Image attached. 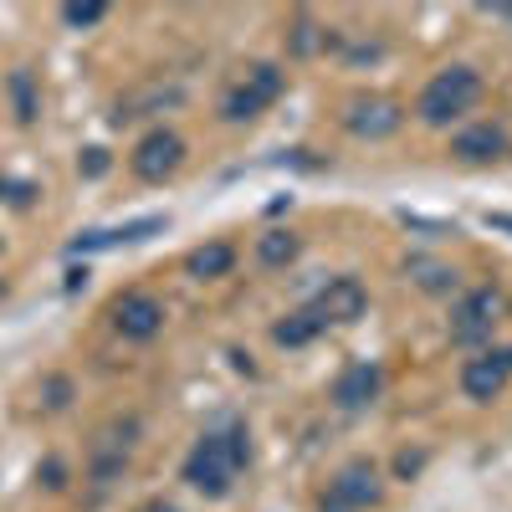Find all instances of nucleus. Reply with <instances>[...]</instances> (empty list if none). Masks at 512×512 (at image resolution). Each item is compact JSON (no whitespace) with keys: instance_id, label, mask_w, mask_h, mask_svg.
<instances>
[{"instance_id":"f257e3e1","label":"nucleus","mask_w":512,"mask_h":512,"mask_svg":"<svg viewBox=\"0 0 512 512\" xmlns=\"http://www.w3.org/2000/svg\"><path fill=\"white\" fill-rule=\"evenodd\" d=\"M246 461H251V431L241 420H226L221 431H205L185 456V482L205 497H226Z\"/></svg>"},{"instance_id":"f03ea898","label":"nucleus","mask_w":512,"mask_h":512,"mask_svg":"<svg viewBox=\"0 0 512 512\" xmlns=\"http://www.w3.org/2000/svg\"><path fill=\"white\" fill-rule=\"evenodd\" d=\"M477 98H482V77H477L472 67H441V72L420 88L415 113H420V123L441 128V123H451V118H461V113H472Z\"/></svg>"},{"instance_id":"7ed1b4c3","label":"nucleus","mask_w":512,"mask_h":512,"mask_svg":"<svg viewBox=\"0 0 512 512\" xmlns=\"http://www.w3.org/2000/svg\"><path fill=\"white\" fill-rule=\"evenodd\" d=\"M384 497V482L374 472V461H349L344 472H338L318 502V512H364Z\"/></svg>"},{"instance_id":"20e7f679","label":"nucleus","mask_w":512,"mask_h":512,"mask_svg":"<svg viewBox=\"0 0 512 512\" xmlns=\"http://www.w3.org/2000/svg\"><path fill=\"white\" fill-rule=\"evenodd\" d=\"M282 88H287L282 67L262 62V67H251V72H246V82H236V88L226 93L221 113H226L231 123H246V118H256V113H262V108H272V103L282 98Z\"/></svg>"},{"instance_id":"39448f33","label":"nucleus","mask_w":512,"mask_h":512,"mask_svg":"<svg viewBox=\"0 0 512 512\" xmlns=\"http://www.w3.org/2000/svg\"><path fill=\"white\" fill-rule=\"evenodd\" d=\"M180 164H185V139L175 134V128H154V134H144L139 149H134V175L149 180V185L175 175Z\"/></svg>"},{"instance_id":"423d86ee","label":"nucleus","mask_w":512,"mask_h":512,"mask_svg":"<svg viewBox=\"0 0 512 512\" xmlns=\"http://www.w3.org/2000/svg\"><path fill=\"white\" fill-rule=\"evenodd\" d=\"M113 328L134 344H149V338L164 328V303L154 292H123L113 303Z\"/></svg>"},{"instance_id":"0eeeda50","label":"nucleus","mask_w":512,"mask_h":512,"mask_svg":"<svg viewBox=\"0 0 512 512\" xmlns=\"http://www.w3.org/2000/svg\"><path fill=\"white\" fill-rule=\"evenodd\" d=\"M400 123H405V108L395 98H354L344 108V128L354 139H390Z\"/></svg>"},{"instance_id":"6e6552de","label":"nucleus","mask_w":512,"mask_h":512,"mask_svg":"<svg viewBox=\"0 0 512 512\" xmlns=\"http://www.w3.org/2000/svg\"><path fill=\"white\" fill-rule=\"evenodd\" d=\"M507 374H512V349L477 354V359H466V369H461V390L472 400H497L507 390Z\"/></svg>"},{"instance_id":"1a4fd4ad","label":"nucleus","mask_w":512,"mask_h":512,"mask_svg":"<svg viewBox=\"0 0 512 512\" xmlns=\"http://www.w3.org/2000/svg\"><path fill=\"white\" fill-rule=\"evenodd\" d=\"M364 303H369V292H364L359 277H333V282L318 292V303H308V308H313L318 323L328 328V323H354V318L364 313Z\"/></svg>"},{"instance_id":"9d476101","label":"nucleus","mask_w":512,"mask_h":512,"mask_svg":"<svg viewBox=\"0 0 512 512\" xmlns=\"http://www.w3.org/2000/svg\"><path fill=\"white\" fill-rule=\"evenodd\" d=\"M497 303H502V297H497L492 287L466 292L461 303H456V323H451V338H456V344H477V338H487L492 323H497Z\"/></svg>"},{"instance_id":"9b49d317","label":"nucleus","mask_w":512,"mask_h":512,"mask_svg":"<svg viewBox=\"0 0 512 512\" xmlns=\"http://www.w3.org/2000/svg\"><path fill=\"white\" fill-rule=\"evenodd\" d=\"M451 154L461 164H492L507 154V134L497 123H472V128H461V134L451 139Z\"/></svg>"},{"instance_id":"f8f14e48","label":"nucleus","mask_w":512,"mask_h":512,"mask_svg":"<svg viewBox=\"0 0 512 512\" xmlns=\"http://www.w3.org/2000/svg\"><path fill=\"white\" fill-rule=\"evenodd\" d=\"M379 384H384L379 364H349L344 374L333 379V405L338 410H364L379 395Z\"/></svg>"},{"instance_id":"ddd939ff","label":"nucleus","mask_w":512,"mask_h":512,"mask_svg":"<svg viewBox=\"0 0 512 512\" xmlns=\"http://www.w3.org/2000/svg\"><path fill=\"white\" fill-rule=\"evenodd\" d=\"M190 277H226L236 267V246L231 241H210V246H195L190 251Z\"/></svg>"},{"instance_id":"4468645a","label":"nucleus","mask_w":512,"mask_h":512,"mask_svg":"<svg viewBox=\"0 0 512 512\" xmlns=\"http://www.w3.org/2000/svg\"><path fill=\"white\" fill-rule=\"evenodd\" d=\"M318 333H323V323H318L313 308H297V313H287V318L272 328V338H277L282 349H303V344H313Z\"/></svg>"},{"instance_id":"2eb2a0df","label":"nucleus","mask_w":512,"mask_h":512,"mask_svg":"<svg viewBox=\"0 0 512 512\" xmlns=\"http://www.w3.org/2000/svg\"><path fill=\"white\" fill-rule=\"evenodd\" d=\"M297 251H303V241H297L292 231L256 236V262H262V267H287V262H297Z\"/></svg>"},{"instance_id":"dca6fc26","label":"nucleus","mask_w":512,"mask_h":512,"mask_svg":"<svg viewBox=\"0 0 512 512\" xmlns=\"http://www.w3.org/2000/svg\"><path fill=\"white\" fill-rule=\"evenodd\" d=\"M323 41H328V31L303 11V16H292V31H287V47H292V57H313L318 47H323Z\"/></svg>"},{"instance_id":"f3484780","label":"nucleus","mask_w":512,"mask_h":512,"mask_svg":"<svg viewBox=\"0 0 512 512\" xmlns=\"http://www.w3.org/2000/svg\"><path fill=\"white\" fill-rule=\"evenodd\" d=\"M410 272H415V282H420L425 292H451V287H456V272L441 267V262H420V256H415Z\"/></svg>"},{"instance_id":"a211bd4d","label":"nucleus","mask_w":512,"mask_h":512,"mask_svg":"<svg viewBox=\"0 0 512 512\" xmlns=\"http://www.w3.org/2000/svg\"><path fill=\"white\" fill-rule=\"evenodd\" d=\"M11 98H16V118L31 123L36 118V93H31V72H11Z\"/></svg>"},{"instance_id":"6ab92c4d","label":"nucleus","mask_w":512,"mask_h":512,"mask_svg":"<svg viewBox=\"0 0 512 512\" xmlns=\"http://www.w3.org/2000/svg\"><path fill=\"white\" fill-rule=\"evenodd\" d=\"M103 16H108L103 0H82V6H62V21H67V26H98Z\"/></svg>"},{"instance_id":"aec40b11","label":"nucleus","mask_w":512,"mask_h":512,"mask_svg":"<svg viewBox=\"0 0 512 512\" xmlns=\"http://www.w3.org/2000/svg\"><path fill=\"white\" fill-rule=\"evenodd\" d=\"M77 169H82L88 180H103V175H108V149H82Z\"/></svg>"},{"instance_id":"412c9836","label":"nucleus","mask_w":512,"mask_h":512,"mask_svg":"<svg viewBox=\"0 0 512 512\" xmlns=\"http://www.w3.org/2000/svg\"><path fill=\"white\" fill-rule=\"evenodd\" d=\"M47 405H52V410L67 405V379H47Z\"/></svg>"},{"instance_id":"4be33fe9","label":"nucleus","mask_w":512,"mask_h":512,"mask_svg":"<svg viewBox=\"0 0 512 512\" xmlns=\"http://www.w3.org/2000/svg\"><path fill=\"white\" fill-rule=\"evenodd\" d=\"M41 477H47V487H62V461H47V466H41Z\"/></svg>"},{"instance_id":"5701e85b","label":"nucleus","mask_w":512,"mask_h":512,"mask_svg":"<svg viewBox=\"0 0 512 512\" xmlns=\"http://www.w3.org/2000/svg\"><path fill=\"white\" fill-rule=\"evenodd\" d=\"M487 226H497V231H512V216H502V210H487Z\"/></svg>"},{"instance_id":"b1692460","label":"nucleus","mask_w":512,"mask_h":512,"mask_svg":"<svg viewBox=\"0 0 512 512\" xmlns=\"http://www.w3.org/2000/svg\"><path fill=\"white\" fill-rule=\"evenodd\" d=\"M139 512H180V507H175V502H164V497H154V502H144Z\"/></svg>"},{"instance_id":"393cba45","label":"nucleus","mask_w":512,"mask_h":512,"mask_svg":"<svg viewBox=\"0 0 512 512\" xmlns=\"http://www.w3.org/2000/svg\"><path fill=\"white\" fill-rule=\"evenodd\" d=\"M395 466H400V477H410V472H415V466H420V456H410V451H405V456H400Z\"/></svg>"},{"instance_id":"a878e982","label":"nucleus","mask_w":512,"mask_h":512,"mask_svg":"<svg viewBox=\"0 0 512 512\" xmlns=\"http://www.w3.org/2000/svg\"><path fill=\"white\" fill-rule=\"evenodd\" d=\"M497 16H507V21H512V6H497Z\"/></svg>"},{"instance_id":"bb28decb","label":"nucleus","mask_w":512,"mask_h":512,"mask_svg":"<svg viewBox=\"0 0 512 512\" xmlns=\"http://www.w3.org/2000/svg\"><path fill=\"white\" fill-rule=\"evenodd\" d=\"M0 297H6V282H0Z\"/></svg>"}]
</instances>
